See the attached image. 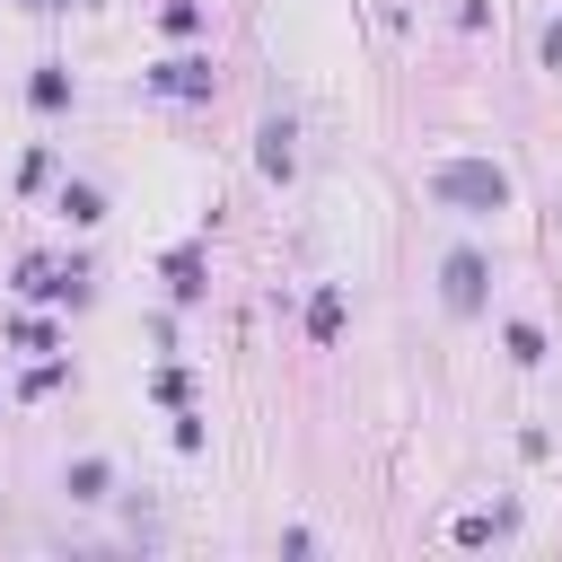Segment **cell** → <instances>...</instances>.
<instances>
[{
    "label": "cell",
    "mask_w": 562,
    "mask_h": 562,
    "mask_svg": "<svg viewBox=\"0 0 562 562\" xmlns=\"http://www.w3.org/2000/svg\"><path fill=\"white\" fill-rule=\"evenodd\" d=\"M430 193H439L448 211H474V220H483V211H509V176H501L492 158H439V167H430Z\"/></svg>",
    "instance_id": "cell-1"
},
{
    "label": "cell",
    "mask_w": 562,
    "mask_h": 562,
    "mask_svg": "<svg viewBox=\"0 0 562 562\" xmlns=\"http://www.w3.org/2000/svg\"><path fill=\"white\" fill-rule=\"evenodd\" d=\"M18 290H26V299H70V307H79V299H88V272H79V263H70V272H61V263H26Z\"/></svg>",
    "instance_id": "cell-2"
},
{
    "label": "cell",
    "mask_w": 562,
    "mask_h": 562,
    "mask_svg": "<svg viewBox=\"0 0 562 562\" xmlns=\"http://www.w3.org/2000/svg\"><path fill=\"white\" fill-rule=\"evenodd\" d=\"M439 281H448V307H457V316H474V307H483V255H448V272H439Z\"/></svg>",
    "instance_id": "cell-3"
},
{
    "label": "cell",
    "mask_w": 562,
    "mask_h": 562,
    "mask_svg": "<svg viewBox=\"0 0 562 562\" xmlns=\"http://www.w3.org/2000/svg\"><path fill=\"white\" fill-rule=\"evenodd\" d=\"M149 79H158L167 97H211V61H193V53H176V61H158Z\"/></svg>",
    "instance_id": "cell-4"
},
{
    "label": "cell",
    "mask_w": 562,
    "mask_h": 562,
    "mask_svg": "<svg viewBox=\"0 0 562 562\" xmlns=\"http://www.w3.org/2000/svg\"><path fill=\"white\" fill-rule=\"evenodd\" d=\"M263 176H290V123H263Z\"/></svg>",
    "instance_id": "cell-5"
},
{
    "label": "cell",
    "mask_w": 562,
    "mask_h": 562,
    "mask_svg": "<svg viewBox=\"0 0 562 562\" xmlns=\"http://www.w3.org/2000/svg\"><path fill=\"white\" fill-rule=\"evenodd\" d=\"M167 272H176V299H193V290H202V255H193V246H184V255H167Z\"/></svg>",
    "instance_id": "cell-6"
},
{
    "label": "cell",
    "mask_w": 562,
    "mask_h": 562,
    "mask_svg": "<svg viewBox=\"0 0 562 562\" xmlns=\"http://www.w3.org/2000/svg\"><path fill=\"white\" fill-rule=\"evenodd\" d=\"M70 501H105V465H97V457L70 465Z\"/></svg>",
    "instance_id": "cell-7"
},
{
    "label": "cell",
    "mask_w": 562,
    "mask_h": 562,
    "mask_svg": "<svg viewBox=\"0 0 562 562\" xmlns=\"http://www.w3.org/2000/svg\"><path fill=\"white\" fill-rule=\"evenodd\" d=\"M35 105H44V114L70 105V79H61V70H35Z\"/></svg>",
    "instance_id": "cell-8"
},
{
    "label": "cell",
    "mask_w": 562,
    "mask_h": 562,
    "mask_svg": "<svg viewBox=\"0 0 562 562\" xmlns=\"http://www.w3.org/2000/svg\"><path fill=\"white\" fill-rule=\"evenodd\" d=\"M61 211H70V220H79V228H88V220H105V202H97V193H88V184H70V193H61Z\"/></svg>",
    "instance_id": "cell-9"
},
{
    "label": "cell",
    "mask_w": 562,
    "mask_h": 562,
    "mask_svg": "<svg viewBox=\"0 0 562 562\" xmlns=\"http://www.w3.org/2000/svg\"><path fill=\"white\" fill-rule=\"evenodd\" d=\"M509 360H544V334L536 325H509Z\"/></svg>",
    "instance_id": "cell-10"
},
{
    "label": "cell",
    "mask_w": 562,
    "mask_h": 562,
    "mask_svg": "<svg viewBox=\"0 0 562 562\" xmlns=\"http://www.w3.org/2000/svg\"><path fill=\"white\" fill-rule=\"evenodd\" d=\"M544 70H562V18L544 26Z\"/></svg>",
    "instance_id": "cell-11"
}]
</instances>
